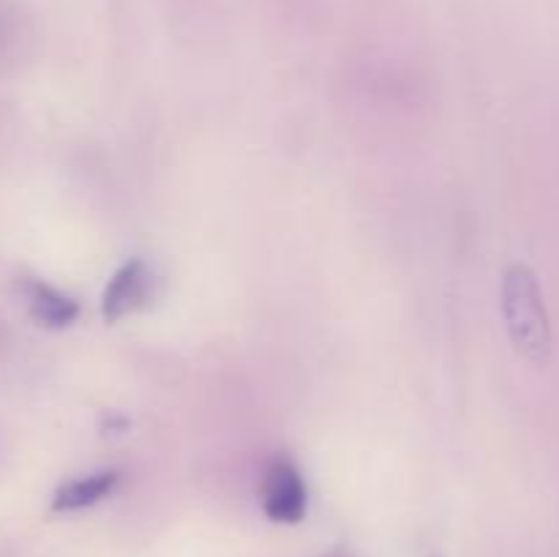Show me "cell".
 Wrapping results in <instances>:
<instances>
[{"label":"cell","instance_id":"3957f363","mask_svg":"<svg viewBox=\"0 0 559 557\" xmlns=\"http://www.w3.org/2000/svg\"><path fill=\"white\" fill-rule=\"evenodd\" d=\"M153 273L142 260H129L112 273L102 295V315L107 322H118L151 304Z\"/></svg>","mask_w":559,"mask_h":557},{"label":"cell","instance_id":"8992f818","mask_svg":"<svg viewBox=\"0 0 559 557\" xmlns=\"http://www.w3.org/2000/svg\"><path fill=\"white\" fill-rule=\"evenodd\" d=\"M325 557H353V555H349L347 549H333V552H328Z\"/></svg>","mask_w":559,"mask_h":557},{"label":"cell","instance_id":"6da1fadb","mask_svg":"<svg viewBox=\"0 0 559 557\" xmlns=\"http://www.w3.org/2000/svg\"><path fill=\"white\" fill-rule=\"evenodd\" d=\"M502 315L519 353L533 364L551 358V325L538 276L524 262H513L502 276Z\"/></svg>","mask_w":559,"mask_h":557},{"label":"cell","instance_id":"277c9868","mask_svg":"<svg viewBox=\"0 0 559 557\" xmlns=\"http://www.w3.org/2000/svg\"><path fill=\"white\" fill-rule=\"evenodd\" d=\"M20 289L38 325L60 331V328H69L80 317V304L71 295L52 287V284L41 282V278H22Z\"/></svg>","mask_w":559,"mask_h":557},{"label":"cell","instance_id":"5b68a950","mask_svg":"<svg viewBox=\"0 0 559 557\" xmlns=\"http://www.w3.org/2000/svg\"><path fill=\"white\" fill-rule=\"evenodd\" d=\"M120 484L118 470H102V473L82 475V478H71L60 484L52 495V511L55 513H74L82 508H93L102 500H107Z\"/></svg>","mask_w":559,"mask_h":557},{"label":"cell","instance_id":"7a4b0ae2","mask_svg":"<svg viewBox=\"0 0 559 557\" xmlns=\"http://www.w3.org/2000/svg\"><path fill=\"white\" fill-rule=\"evenodd\" d=\"M309 508V491L298 464L287 457H276L262 478V511L271 522L298 524Z\"/></svg>","mask_w":559,"mask_h":557}]
</instances>
